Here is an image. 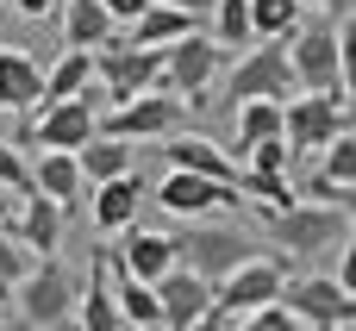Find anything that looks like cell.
Masks as SVG:
<instances>
[{
    "instance_id": "b9f144b4",
    "label": "cell",
    "mask_w": 356,
    "mask_h": 331,
    "mask_svg": "<svg viewBox=\"0 0 356 331\" xmlns=\"http://www.w3.org/2000/svg\"><path fill=\"white\" fill-rule=\"evenodd\" d=\"M0 331H6V325H0Z\"/></svg>"
},
{
    "instance_id": "44dd1931",
    "label": "cell",
    "mask_w": 356,
    "mask_h": 331,
    "mask_svg": "<svg viewBox=\"0 0 356 331\" xmlns=\"http://www.w3.org/2000/svg\"><path fill=\"white\" fill-rule=\"evenodd\" d=\"M275 131H282V100H238L232 106V144H225V156L244 163V150L257 138H275Z\"/></svg>"
},
{
    "instance_id": "52a82bcc",
    "label": "cell",
    "mask_w": 356,
    "mask_h": 331,
    "mask_svg": "<svg viewBox=\"0 0 356 331\" xmlns=\"http://www.w3.org/2000/svg\"><path fill=\"white\" fill-rule=\"evenodd\" d=\"M225 69V50L213 44V38H200V31H188V38H175V44H163V94H181L188 106H207V88H213V75Z\"/></svg>"
},
{
    "instance_id": "f1b7e54d",
    "label": "cell",
    "mask_w": 356,
    "mask_h": 331,
    "mask_svg": "<svg viewBox=\"0 0 356 331\" xmlns=\"http://www.w3.org/2000/svg\"><path fill=\"white\" fill-rule=\"evenodd\" d=\"M250 38H257L250 31V0H213V44L219 50H238Z\"/></svg>"
},
{
    "instance_id": "74e56055",
    "label": "cell",
    "mask_w": 356,
    "mask_h": 331,
    "mask_svg": "<svg viewBox=\"0 0 356 331\" xmlns=\"http://www.w3.org/2000/svg\"><path fill=\"white\" fill-rule=\"evenodd\" d=\"M6 6H13V13H19V19H44V13H50V6H56V0H6Z\"/></svg>"
},
{
    "instance_id": "83f0119b",
    "label": "cell",
    "mask_w": 356,
    "mask_h": 331,
    "mask_svg": "<svg viewBox=\"0 0 356 331\" xmlns=\"http://www.w3.org/2000/svg\"><path fill=\"white\" fill-rule=\"evenodd\" d=\"M238 194L263 200L269 213H282V207H294V200H300V194H294V181H288V169H244V163H238Z\"/></svg>"
},
{
    "instance_id": "484cf974",
    "label": "cell",
    "mask_w": 356,
    "mask_h": 331,
    "mask_svg": "<svg viewBox=\"0 0 356 331\" xmlns=\"http://www.w3.org/2000/svg\"><path fill=\"white\" fill-rule=\"evenodd\" d=\"M106 282H113V300H119L125 325H156V288L138 282V275H125V269L113 263V250H106Z\"/></svg>"
},
{
    "instance_id": "d6986e66",
    "label": "cell",
    "mask_w": 356,
    "mask_h": 331,
    "mask_svg": "<svg viewBox=\"0 0 356 331\" xmlns=\"http://www.w3.org/2000/svg\"><path fill=\"white\" fill-rule=\"evenodd\" d=\"M150 188L138 181V169H125V175H113V181H94V225L100 232H125L131 219H138V200H144Z\"/></svg>"
},
{
    "instance_id": "f546056e",
    "label": "cell",
    "mask_w": 356,
    "mask_h": 331,
    "mask_svg": "<svg viewBox=\"0 0 356 331\" xmlns=\"http://www.w3.org/2000/svg\"><path fill=\"white\" fill-rule=\"evenodd\" d=\"M300 0H250V31L257 38H294Z\"/></svg>"
},
{
    "instance_id": "4316f807",
    "label": "cell",
    "mask_w": 356,
    "mask_h": 331,
    "mask_svg": "<svg viewBox=\"0 0 356 331\" xmlns=\"http://www.w3.org/2000/svg\"><path fill=\"white\" fill-rule=\"evenodd\" d=\"M94 81V50H63L50 69H44V94H38V106L44 100H69V94H81Z\"/></svg>"
},
{
    "instance_id": "603a6c76",
    "label": "cell",
    "mask_w": 356,
    "mask_h": 331,
    "mask_svg": "<svg viewBox=\"0 0 356 331\" xmlns=\"http://www.w3.org/2000/svg\"><path fill=\"white\" fill-rule=\"evenodd\" d=\"M113 31L119 25H113V13L100 0H63V44L69 50H100Z\"/></svg>"
},
{
    "instance_id": "60d3db41",
    "label": "cell",
    "mask_w": 356,
    "mask_h": 331,
    "mask_svg": "<svg viewBox=\"0 0 356 331\" xmlns=\"http://www.w3.org/2000/svg\"><path fill=\"white\" fill-rule=\"evenodd\" d=\"M0 219H13V200H6V188H0Z\"/></svg>"
},
{
    "instance_id": "4dcf8cb0",
    "label": "cell",
    "mask_w": 356,
    "mask_h": 331,
    "mask_svg": "<svg viewBox=\"0 0 356 331\" xmlns=\"http://www.w3.org/2000/svg\"><path fill=\"white\" fill-rule=\"evenodd\" d=\"M38 257L13 238V232H0V307H13V288L25 282V269H31Z\"/></svg>"
},
{
    "instance_id": "8992f818",
    "label": "cell",
    "mask_w": 356,
    "mask_h": 331,
    "mask_svg": "<svg viewBox=\"0 0 356 331\" xmlns=\"http://www.w3.org/2000/svg\"><path fill=\"white\" fill-rule=\"evenodd\" d=\"M338 131H350V88H338V94H294V100H282V138H288V150H319V144H332Z\"/></svg>"
},
{
    "instance_id": "9a60e30c",
    "label": "cell",
    "mask_w": 356,
    "mask_h": 331,
    "mask_svg": "<svg viewBox=\"0 0 356 331\" xmlns=\"http://www.w3.org/2000/svg\"><path fill=\"white\" fill-rule=\"evenodd\" d=\"M63 225H69V207H63V200H50V194H38V188H25V200H19V213H13V225H6V232H13L31 257H56Z\"/></svg>"
},
{
    "instance_id": "ffe728a7",
    "label": "cell",
    "mask_w": 356,
    "mask_h": 331,
    "mask_svg": "<svg viewBox=\"0 0 356 331\" xmlns=\"http://www.w3.org/2000/svg\"><path fill=\"white\" fill-rule=\"evenodd\" d=\"M75 300H81V331H131L125 313H119V300H113V282H106V250H94L88 294H75Z\"/></svg>"
},
{
    "instance_id": "30bf717a",
    "label": "cell",
    "mask_w": 356,
    "mask_h": 331,
    "mask_svg": "<svg viewBox=\"0 0 356 331\" xmlns=\"http://www.w3.org/2000/svg\"><path fill=\"white\" fill-rule=\"evenodd\" d=\"M282 282H288L282 257H244L238 269H225V275L213 282V307H219V313H232V319H244V313L269 307V300L282 294Z\"/></svg>"
},
{
    "instance_id": "5bb4252c",
    "label": "cell",
    "mask_w": 356,
    "mask_h": 331,
    "mask_svg": "<svg viewBox=\"0 0 356 331\" xmlns=\"http://www.w3.org/2000/svg\"><path fill=\"white\" fill-rule=\"evenodd\" d=\"M150 288H156V325H163V331H188L207 307H213V282L194 275V269H181V263L163 269Z\"/></svg>"
},
{
    "instance_id": "f35d334b",
    "label": "cell",
    "mask_w": 356,
    "mask_h": 331,
    "mask_svg": "<svg viewBox=\"0 0 356 331\" xmlns=\"http://www.w3.org/2000/svg\"><path fill=\"white\" fill-rule=\"evenodd\" d=\"M163 6H181V13H194V19H200V13H213V0H163Z\"/></svg>"
},
{
    "instance_id": "cb8c5ba5",
    "label": "cell",
    "mask_w": 356,
    "mask_h": 331,
    "mask_svg": "<svg viewBox=\"0 0 356 331\" xmlns=\"http://www.w3.org/2000/svg\"><path fill=\"white\" fill-rule=\"evenodd\" d=\"M31 188L38 194H50V200H63V207H75L81 200V163H75V150H44L38 156V169H31Z\"/></svg>"
},
{
    "instance_id": "7c38bea8",
    "label": "cell",
    "mask_w": 356,
    "mask_h": 331,
    "mask_svg": "<svg viewBox=\"0 0 356 331\" xmlns=\"http://www.w3.org/2000/svg\"><path fill=\"white\" fill-rule=\"evenodd\" d=\"M94 131H100V113H94L81 94H69V100H44V106H38V119L25 125V144H44V150H81Z\"/></svg>"
},
{
    "instance_id": "e575fe53",
    "label": "cell",
    "mask_w": 356,
    "mask_h": 331,
    "mask_svg": "<svg viewBox=\"0 0 356 331\" xmlns=\"http://www.w3.org/2000/svg\"><path fill=\"white\" fill-rule=\"evenodd\" d=\"M300 200H325V207H350V188H338L332 175H313L307 188H294Z\"/></svg>"
},
{
    "instance_id": "8d00e7d4",
    "label": "cell",
    "mask_w": 356,
    "mask_h": 331,
    "mask_svg": "<svg viewBox=\"0 0 356 331\" xmlns=\"http://www.w3.org/2000/svg\"><path fill=\"white\" fill-rule=\"evenodd\" d=\"M188 331H232V313H219V307H207V313H200V319H194Z\"/></svg>"
},
{
    "instance_id": "d4e9b609",
    "label": "cell",
    "mask_w": 356,
    "mask_h": 331,
    "mask_svg": "<svg viewBox=\"0 0 356 331\" xmlns=\"http://www.w3.org/2000/svg\"><path fill=\"white\" fill-rule=\"evenodd\" d=\"M194 31V13H181V6H163V0H150L138 19H131V31H125V44H175V38H188Z\"/></svg>"
},
{
    "instance_id": "6da1fadb",
    "label": "cell",
    "mask_w": 356,
    "mask_h": 331,
    "mask_svg": "<svg viewBox=\"0 0 356 331\" xmlns=\"http://www.w3.org/2000/svg\"><path fill=\"white\" fill-rule=\"evenodd\" d=\"M288 69H294V88H313V94L350 88V19H338V25H294Z\"/></svg>"
},
{
    "instance_id": "7a4b0ae2",
    "label": "cell",
    "mask_w": 356,
    "mask_h": 331,
    "mask_svg": "<svg viewBox=\"0 0 356 331\" xmlns=\"http://www.w3.org/2000/svg\"><path fill=\"white\" fill-rule=\"evenodd\" d=\"M269 238L288 257H313V250H338L350 238V207H325V200H294L282 213H269Z\"/></svg>"
},
{
    "instance_id": "ac0fdd59",
    "label": "cell",
    "mask_w": 356,
    "mask_h": 331,
    "mask_svg": "<svg viewBox=\"0 0 356 331\" xmlns=\"http://www.w3.org/2000/svg\"><path fill=\"white\" fill-rule=\"evenodd\" d=\"M163 144V156H169V169H188V175H213V181H238V163L225 156V144H213V138H188V131H169V138H156Z\"/></svg>"
},
{
    "instance_id": "ba28073f",
    "label": "cell",
    "mask_w": 356,
    "mask_h": 331,
    "mask_svg": "<svg viewBox=\"0 0 356 331\" xmlns=\"http://www.w3.org/2000/svg\"><path fill=\"white\" fill-rule=\"evenodd\" d=\"M225 94H232V106H238V100H288V94H294L288 38H263V44H250V50L232 63Z\"/></svg>"
},
{
    "instance_id": "3957f363",
    "label": "cell",
    "mask_w": 356,
    "mask_h": 331,
    "mask_svg": "<svg viewBox=\"0 0 356 331\" xmlns=\"http://www.w3.org/2000/svg\"><path fill=\"white\" fill-rule=\"evenodd\" d=\"M13 307H19L25 331H56L75 313V269L56 263V257H38L25 269V282L13 288Z\"/></svg>"
},
{
    "instance_id": "d590c367",
    "label": "cell",
    "mask_w": 356,
    "mask_h": 331,
    "mask_svg": "<svg viewBox=\"0 0 356 331\" xmlns=\"http://www.w3.org/2000/svg\"><path fill=\"white\" fill-rule=\"evenodd\" d=\"M100 6L113 13V25H131V19H138V13H144L150 0H100Z\"/></svg>"
},
{
    "instance_id": "836d02e7",
    "label": "cell",
    "mask_w": 356,
    "mask_h": 331,
    "mask_svg": "<svg viewBox=\"0 0 356 331\" xmlns=\"http://www.w3.org/2000/svg\"><path fill=\"white\" fill-rule=\"evenodd\" d=\"M0 188H6V194H25V188H31V163L19 156L13 138H0Z\"/></svg>"
},
{
    "instance_id": "4fadbf2b",
    "label": "cell",
    "mask_w": 356,
    "mask_h": 331,
    "mask_svg": "<svg viewBox=\"0 0 356 331\" xmlns=\"http://www.w3.org/2000/svg\"><path fill=\"white\" fill-rule=\"evenodd\" d=\"M238 181H213V175H188V169H169L163 188H156V207L169 219H207L219 207H238Z\"/></svg>"
},
{
    "instance_id": "e0dca14e",
    "label": "cell",
    "mask_w": 356,
    "mask_h": 331,
    "mask_svg": "<svg viewBox=\"0 0 356 331\" xmlns=\"http://www.w3.org/2000/svg\"><path fill=\"white\" fill-rule=\"evenodd\" d=\"M38 94H44V69H38V56L0 44V113L25 119V113H38Z\"/></svg>"
},
{
    "instance_id": "2e32d148",
    "label": "cell",
    "mask_w": 356,
    "mask_h": 331,
    "mask_svg": "<svg viewBox=\"0 0 356 331\" xmlns=\"http://www.w3.org/2000/svg\"><path fill=\"white\" fill-rule=\"evenodd\" d=\"M113 263H119L125 275H138V282H156L163 269H175V244H169V232H138V219H131V225L119 232Z\"/></svg>"
},
{
    "instance_id": "1f68e13d",
    "label": "cell",
    "mask_w": 356,
    "mask_h": 331,
    "mask_svg": "<svg viewBox=\"0 0 356 331\" xmlns=\"http://www.w3.org/2000/svg\"><path fill=\"white\" fill-rule=\"evenodd\" d=\"M325 150V163H319V175H332L338 188H356V138L350 131H338L332 144H319Z\"/></svg>"
},
{
    "instance_id": "d6a6232c",
    "label": "cell",
    "mask_w": 356,
    "mask_h": 331,
    "mask_svg": "<svg viewBox=\"0 0 356 331\" xmlns=\"http://www.w3.org/2000/svg\"><path fill=\"white\" fill-rule=\"evenodd\" d=\"M232 331H307L282 300H269V307H257V313H244V319H232Z\"/></svg>"
},
{
    "instance_id": "5b68a950",
    "label": "cell",
    "mask_w": 356,
    "mask_h": 331,
    "mask_svg": "<svg viewBox=\"0 0 356 331\" xmlns=\"http://www.w3.org/2000/svg\"><path fill=\"white\" fill-rule=\"evenodd\" d=\"M181 125H188V100L181 94H163V88L131 94V100H119V106L100 113V131L106 138H125V144H156V138L181 131Z\"/></svg>"
},
{
    "instance_id": "7402d4cb",
    "label": "cell",
    "mask_w": 356,
    "mask_h": 331,
    "mask_svg": "<svg viewBox=\"0 0 356 331\" xmlns=\"http://www.w3.org/2000/svg\"><path fill=\"white\" fill-rule=\"evenodd\" d=\"M75 163H81V181L94 188V181H113V175H125L131 163H138V144H125V138H106V131H94L81 150H75Z\"/></svg>"
},
{
    "instance_id": "ab89813d",
    "label": "cell",
    "mask_w": 356,
    "mask_h": 331,
    "mask_svg": "<svg viewBox=\"0 0 356 331\" xmlns=\"http://www.w3.org/2000/svg\"><path fill=\"white\" fill-rule=\"evenodd\" d=\"M300 6H332L338 19H350V0H300Z\"/></svg>"
},
{
    "instance_id": "9c48e42d",
    "label": "cell",
    "mask_w": 356,
    "mask_h": 331,
    "mask_svg": "<svg viewBox=\"0 0 356 331\" xmlns=\"http://www.w3.org/2000/svg\"><path fill=\"white\" fill-rule=\"evenodd\" d=\"M307 331H350L356 325V300L350 288H338V275H307V282H282L275 294Z\"/></svg>"
},
{
    "instance_id": "8fae6325",
    "label": "cell",
    "mask_w": 356,
    "mask_h": 331,
    "mask_svg": "<svg viewBox=\"0 0 356 331\" xmlns=\"http://www.w3.org/2000/svg\"><path fill=\"white\" fill-rule=\"evenodd\" d=\"M169 244H175V263L194 269V275H207V282H219L225 269H238V263L250 257L244 232H232V225H200V219H188V232L169 238Z\"/></svg>"
},
{
    "instance_id": "277c9868",
    "label": "cell",
    "mask_w": 356,
    "mask_h": 331,
    "mask_svg": "<svg viewBox=\"0 0 356 331\" xmlns=\"http://www.w3.org/2000/svg\"><path fill=\"white\" fill-rule=\"evenodd\" d=\"M94 81L106 88V106L131 100V94H150L163 81V50L156 44H125L119 31L94 50Z\"/></svg>"
}]
</instances>
